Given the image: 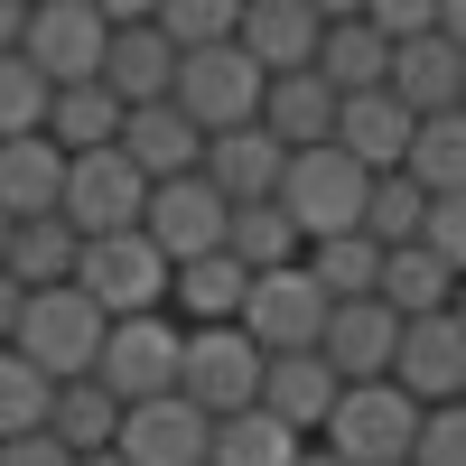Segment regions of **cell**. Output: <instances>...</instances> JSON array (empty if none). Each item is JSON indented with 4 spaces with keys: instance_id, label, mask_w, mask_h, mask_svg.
<instances>
[{
    "instance_id": "1",
    "label": "cell",
    "mask_w": 466,
    "mask_h": 466,
    "mask_svg": "<svg viewBox=\"0 0 466 466\" xmlns=\"http://www.w3.org/2000/svg\"><path fill=\"white\" fill-rule=\"evenodd\" d=\"M280 206L289 224L308 233V252L318 243H345V233H364V206H373V168L355 159V149H299L289 177H280Z\"/></svg>"
},
{
    "instance_id": "2",
    "label": "cell",
    "mask_w": 466,
    "mask_h": 466,
    "mask_svg": "<svg viewBox=\"0 0 466 466\" xmlns=\"http://www.w3.org/2000/svg\"><path fill=\"white\" fill-rule=\"evenodd\" d=\"M75 289H85L112 327H131V318H168V299H177V261L149 243V233H112V243H85Z\"/></svg>"
},
{
    "instance_id": "3",
    "label": "cell",
    "mask_w": 466,
    "mask_h": 466,
    "mask_svg": "<svg viewBox=\"0 0 466 466\" xmlns=\"http://www.w3.org/2000/svg\"><path fill=\"white\" fill-rule=\"evenodd\" d=\"M420 430H430V410H420L401 382H355V392L336 401V420H327L318 448H336L345 466H410L420 457Z\"/></svg>"
},
{
    "instance_id": "4",
    "label": "cell",
    "mask_w": 466,
    "mask_h": 466,
    "mask_svg": "<svg viewBox=\"0 0 466 466\" xmlns=\"http://www.w3.org/2000/svg\"><path fill=\"white\" fill-rule=\"evenodd\" d=\"M103 345H112V318H103L85 289H37V299H28L19 355L47 373V382H94V373H103Z\"/></svg>"
},
{
    "instance_id": "5",
    "label": "cell",
    "mask_w": 466,
    "mask_h": 466,
    "mask_svg": "<svg viewBox=\"0 0 466 466\" xmlns=\"http://www.w3.org/2000/svg\"><path fill=\"white\" fill-rule=\"evenodd\" d=\"M177 392L197 401L206 420H243L270 392V355L243 327H187V382H177Z\"/></svg>"
},
{
    "instance_id": "6",
    "label": "cell",
    "mask_w": 466,
    "mask_h": 466,
    "mask_svg": "<svg viewBox=\"0 0 466 466\" xmlns=\"http://www.w3.org/2000/svg\"><path fill=\"white\" fill-rule=\"evenodd\" d=\"M261 103H270V75L243 56V37H233V47H206V56H187V66H177V112H187V122H197L206 140L252 131V122H261Z\"/></svg>"
},
{
    "instance_id": "7",
    "label": "cell",
    "mask_w": 466,
    "mask_h": 466,
    "mask_svg": "<svg viewBox=\"0 0 466 466\" xmlns=\"http://www.w3.org/2000/svg\"><path fill=\"white\" fill-rule=\"evenodd\" d=\"M94 382H103L122 410L177 401V382H187V327H177V318H131V327H112L103 373H94Z\"/></svg>"
},
{
    "instance_id": "8",
    "label": "cell",
    "mask_w": 466,
    "mask_h": 466,
    "mask_svg": "<svg viewBox=\"0 0 466 466\" xmlns=\"http://www.w3.org/2000/svg\"><path fill=\"white\" fill-rule=\"evenodd\" d=\"M47 85H103L112 66V10H94V0H37L28 10V47H19Z\"/></svg>"
},
{
    "instance_id": "9",
    "label": "cell",
    "mask_w": 466,
    "mask_h": 466,
    "mask_svg": "<svg viewBox=\"0 0 466 466\" xmlns=\"http://www.w3.org/2000/svg\"><path fill=\"white\" fill-rule=\"evenodd\" d=\"M327 327H336V299L299 270H270V280H252V308H243V336L261 345L270 364L280 355H327Z\"/></svg>"
},
{
    "instance_id": "10",
    "label": "cell",
    "mask_w": 466,
    "mask_h": 466,
    "mask_svg": "<svg viewBox=\"0 0 466 466\" xmlns=\"http://www.w3.org/2000/svg\"><path fill=\"white\" fill-rule=\"evenodd\" d=\"M149 197H159V187L131 168V149H94V159H75V177H66V224L85 233V243H112V233L149 224Z\"/></svg>"
},
{
    "instance_id": "11",
    "label": "cell",
    "mask_w": 466,
    "mask_h": 466,
    "mask_svg": "<svg viewBox=\"0 0 466 466\" xmlns=\"http://www.w3.org/2000/svg\"><path fill=\"white\" fill-rule=\"evenodd\" d=\"M140 233L187 270V261H215V252L233 243V206L215 197V177H177V187L149 197V224H140Z\"/></svg>"
},
{
    "instance_id": "12",
    "label": "cell",
    "mask_w": 466,
    "mask_h": 466,
    "mask_svg": "<svg viewBox=\"0 0 466 466\" xmlns=\"http://www.w3.org/2000/svg\"><path fill=\"white\" fill-rule=\"evenodd\" d=\"M392 382H401L420 410H457L466 401V327H457V308H448V318H410L401 327Z\"/></svg>"
},
{
    "instance_id": "13",
    "label": "cell",
    "mask_w": 466,
    "mask_h": 466,
    "mask_svg": "<svg viewBox=\"0 0 466 466\" xmlns=\"http://www.w3.org/2000/svg\"><path fill=\"white\" fill-rule=\"evenodd\" d=\"M318 47H327V10H308V0H243V56L270 85L318 75Z\"/></svg>"
},
{
    "instance_id": "14",
    "label": "cell",
    "mask_w": 466,
    "mask_h": 466,
    "mask_svg": "<svg viewBox=\"0 0 466 466\" xmlns=\"http://www.w3.org/2000/svg\"><path fill=\"white\" fill-rule=\"evenodd\" d=\"M177 47L159 37V10L149 19H112V66H103V85L122 94L131 112H149V103H177Z\"/></svg>"
},
{
    "instance_id": "15",
    "label": "cell",
    "mask_w": 466,
    "mask_h": 466,
    "mask_svg": "<svg viewBox=\"0 0 466 466\" xmlns=\"http://www.w3.org/2000/svg\"><path fill=\"white\" fill-rule=\"evenodd\" d=\"M401 327H410V318H392L382 299L336 308V327H327V364H336L345 392H355V382H392V364H401Z\"/></svg>"
},
{
    "instance_id": "16",
    "label": "cell",
    "mask_w": 466,
    "mask_h": 466,
    "mask_svg": "<svg viewBox=\"0 0 466 466\" xmlns=\"http://www.w3.org/2000/svg\"><path fill=\"white\" fill-rule=\"evenodd\" d=\"M66 177H75V159L47 131H37V140H0V215H10V224L66 215Z\"/></svg>"
},
{
    "instance_id": "17",
    "label": "cell",
    "mask_w": 466,
    "mask_h": 466,
    "mask_svg": "<svg viewBox=\"0 0 466 466\" xmlns=\"http://www.w3.org/2000/svg\"><path fill=\"white\" fill-rule=\"evenodd\" d=\"M122 457L131 466H206L215 457V420L197 410V401H149V410H131L122 420Z\"/></svg>"
},
{
    "instance_id": "18",
    "label": "cell",
    "mask_w": 466,
    "mask_h": 466,
    "mask_svg": "<svg viewBox=\"0 0 466 466\" xmlns=\"http://www.w3.org/2000/svg\"><path fill=\"white\" fill-rule=\"evenodd\" d=\"M318 75H327L345 103H355V94H392V37L373 28V10H327Z\"/></svg>"
},
{
    "instance_id": "19",
    "label": "cell",
    "mask_w": 466,
    "mask_h": 466,
    "mask_svg": "<svg viewBox=\"0 0 466 466\" xmlns=\"http://www.w3.org/2000/svg\"><path fill=\"white\" fill-rule=\"evenodd\" d=\"M122 149H131V168H140L149 187H177V177H206V149H215V140L187 122L177 103H149V112H131Z\"/></svg>"
},
{
    "instance_id": "20",
    "label": "cell",
    "mask_w": 466,
    "mask_h": 466,
    "mask_svg": "<svg viewBox=\"0 0 466 466\" xmlns=\"http://www.w3.org/2000/svg\"><path fill=\"white\" fill-rule=\"evenodd\" d=\"M206 177H215V197H224V206H280L289 149L270 140L261 122H252V131H224V140L206 149Z\"/></svg>"
},
{
    "instance_id": "21",
    "label": "cell",
    "mask_w": 466,
    "mask_h": 466,
    "mask_svg": "<svg viewBox=\"0 0 466 466\" xmlns=\"http://www.w3.org/2000/svg\"><path fill=\"white\" fill-rule=\"evenodd\" d=\"M410 140H420V112L401 94H355L345 122H336V149H355L373 177H401L410 168Z\"/></svg>"
},
{
    "instance_id": "22",
    "label": "cell",
    "mask_w": 466,
    "mask_h": 466,
    "mask_svg": "<svg viewBox=\"0 0 466 466\" xmlns=\"http://www.w3.org/2000/svg\"><path fill=\"white\" fill-rule=\"evenodd\" d=\"M336 122H345V94L327 85V75H289V85H270V103H261V131L289 149H327L336 140Z\"/></svg>"
},
{
    "instance_id": "23",
    "label": "cell",
    "mask_w": 466,
    "mask_h": 466,
    "mask_svg": "<svg viewBox=\"0 0 466 466\" xmlns=\"http://www.w3.org/2000/svg\"><path fill=\"white\" fill-rule=\"evenodd\" d=\"M336 401H345V382H336V364H327V355H280V364H270L261 410H270V420H289L299 439H327Z\"/></svg>"
},
{
    "instance_id": "24",
    "label": "cell",
    "mask_w": 466,
    "mask_h": 466,
    "mask_svg": "<svg viewBox=\"0 0 466 466\" xmlns=\"http://www.w3.org/2000/svg\"><path fill=\"white\" fill-rule=\"evenodd\" d=\"M392 94L420 112V122H448V112H466V56L448 47V37L392 47Z\"/></svg>"
},
{
    "instance_id": "25",
    "label": "cell",
    "mask_w": 466,
    "mask_h": 466,
    "mask_svg": "<svg viewBox=\"0 0 466 466\" xmlns=\"http://www.w3.org/2000/svg\"><path fill=\"white\" fill-rule=\"evenodd\" d=\"M243 308H252V270L215 252V261H187L177 270V299H168V318L177 327H243Z\"/></svg>"
},
{
    "instance_id": "26",
    "label": "cell",
    "mask_w": 466,
    "mask_h": 466,
    "mask_svg": "<svg viewBox=\"0 0 466 466\" xmlns=\"http://www.w3.org/2000/svg\"><path fill=\"white\" fill-rule=\"evenodd\" d=\"M131 131V103L112 94V85H66L56 112H47V140L66 149V159H94V149H122Z\"/></svg>"
},
{
    "instance_id": "27",
    "label": "cell",
    "mask_w": 466,
    "mask_h": 466,
    "mask_svg": "<svg viewBox=\"0 0 466 466\" xmlns=\"http://www.w3.org/2000/svg\"><path fill=\"white\" fill-rule=\"evenodd\" d=\"M457 270L430 252V243H410V252H392V261H382V308H392V318H448V308H457Z\"/></svg>"
},
{
    "instance_id": "28",
    "label": "cell",
    "mask_w": 466,
    "mask_h": 466,
    "mask_svg": "<svg viewBox=\"0 0 466 466\" xmlns=\"http://www.w3.org/2000/svg\"><path fill=\"white\" fill-rule=\"evenodd\" d=\"M75 270H85V233H75L66 215L47 224H19V243H10V280L37 299V289H75Z\"/></svg>"
},
{
    "instance_id": "29",
    "label": "cell",
    "mask_w": 466,
    "mask_h": 466,
    "mask_svg": "<svg viewBox=\"0 0 466 466\" xmlns=\"http://www.w3.org/2000/svg\"><path fill=\"white\" fill-rule=\"evenodd\" d=\"M233 261L252 270V280H270V270H299L308 261V233L289 224V206H233Z\"/></svg>"
},
{
    "instance_id": "30",
    "label": "cell",
    "mask_w": 466,
    "mask_h": 466,
    "mask_svg": "<svg viewBox=\"0 0 466 466\" xmlns=\"http://www.w3.org/2000/svg\"><path fill=\"white\" fill-rule=\"evenodd\" d=\"M318 439H299L289 420H270V410H243V420H215V457L206 466H299Z\"/></svg>"
},
{
    "instance_id": "31",
    "label": "cell",
    "mask_w": 466,
    "mask_h": 466,
    "mask_svg": "<svg viewBox=\"0 0 466 466\" xmlns=\"http://www.w3.org/2000/svg\"><path fill=\"white\" fill-rule=\"evenodd\" d=\"M122 401H112L103 392V382H66V392H56V420H47V430L75 448V457H112V448H122Z\"/></svg>"
},
{
    "instance_id": "32",
    "label": "cell",
    "mask_w": 466,
    "mask_h": 466,
    "mask_svg": "<svg viewBox=\"0 0 466 466\" xmlns=\"http://www.w3.org/2000/svg\"><path fill=\"white\" fill-rule=\"evenodd\" d=\"M382 261H392V252H382L373 233H345V243L308 252V280H318L336 308H355V299H382Z\"/></svg>"
},
{
    "instance_id": "33",
    "label": "cell",
    "mask_w": 466,
    "mask_h": 466,
    "mask_svg": "<svg viewBox=\"0 0 466 466\" xmlns=\"http://www.w3.org/2000/svg\"><path fill=\"white\" fill-rule=\"evenodd\" d=\"M56 392H66V382H47V373L10 345V355H0V448L47 430V420H56Z\"/></svg>"
},
{
    "instance_id": "34",
    "label": "cell",
    "mask_w": 466,
    "mask_h": 466,
    "mask_svg": "<svg viewBox=\"0 0 466 466\" xmlns=\"http://www.w3.org/2000/svg\"><path fill=\"white\" fill-rule=\"evenodd\" d=\"M364 233H373L382 252H410V243H430V187H420V177H373Z\"/></svg>"
},
{
    "instance_id": "35",
    "label": "cell",
    "mask_w": 466,
    "mask_h": 466,
    "mask_svg": "<svg viewBox=\"0 0 466 466\" xmlns=\"http://www.w3.org/2000/svg\"><path fill=\"white\" fill-rule=\"evenodd\" d=\"M401 177L430 187V206H439V197H466V112H448V122H420Z\"/></svg>"
},
{
    "instance_id": "36",
    "label": "cell",
    "mask_w": 466,
    "mask_h": 466,
    "mask_svg": "<svg viewBox=\"0 0 466 466\" xmlns=\"http://www.w3.org/2000/svg\"><path fill=\"white\" fill-rule=\"evenodd\" d=\"M159 37H168L177 56L233 47V37H243V0H168V10H159Z\"/></svg>"
},
{
    "instance_id": "37",
    "label": "cell",
    "mask_w": 466,
    "mask_h": 466,
    "mask_svg": "<svg viewBox=\"0 0 466 466\" xmlns=\"http://www.w3.org/2000/svg\"><path fill=\"white\" fill-rule=\"evenodd\" d=\"M47 112H56V85L28 56H0V140H37Z\"/></svg>"
},
{
    "instance_id": "38",
    "label": "cell",
    "mask_w": 466,
    "mask_h": 466,
    "mask_svg": "<svg viewBox=\"0 0 466 466\" xmlns=\"http://www.w3.org/2000/svg\"><path fill=\"white\" fill-rule=\"evenodd\" d=\"M410 466H466V401L457 410H430V430H420V457Z\"/></svg>"
},
{
    "instance_id": "39",
    "label": "cell",
    "mask_w": 466,
    "mask_h": 466,
    "mask_svg": "<svg viewBox=\"0 0 466 466\" xmlns=\"http://www.w3.org/2000/svg\"><path fill=\"white\" fill-rule=\"evenodd\" d=\"M430 252L466 280V197H439V206H430Z\"/></svg>"
},
{
    "instance_id": "40",
    "label": "cell",
    "mask_w": 466,
    "mask_h": 466,
    "mask_svg": "<svg viewBox=\"0 0 466 466\" xmlns=\"http://www.w3.org/2000/svg\"><path fill=\"white\" fill-rule=\"evenodd\" d=\"M0 466H85V457H75L56 430H37V439H10V448H0Z\"/></svg>"
},
{
    "instance_id": "41",
    "label": "cell",
    "mask_w": 466,
    "mask_h": 466,
    "mask_svg": "<svg viewBox=\"0 0 466 466\" xmlns=\"http://www.w3.org/2000/svg\"><path fill=\"white\" fill-rule=\"evenodd\" d=\"M19 327H28V289L10 280V270H0V355L19 345Z\"/></svg>"
},
{
    "instance_id": "42",
    "label": "cell",
    "mask_w": 466,
    "mask_h": 466,
    "mask_svg": "<svg viewBox=\"0 0 466 466\" xmlns=\"http://www.w3.org/2000/svg\"><path fill=\"white\" fill-rule=\"evenodd\" d=\"M28 47V10H19V0H0V56H19Z\"/></svg>"
},
{
    "instance_id": "43",
    "label": "cell",
    "mask_w": 466,
    "mask_h": 466,
    "mask_svg": "<svg viewBox=\"0 0 466 466\" xmlns=\"http://www.w3.org/2000/svg\"><path fill=\"white\" fill-rule=\"evenodd\" d=\"M439 37H448V47L466 56V0H448V19H439Z\"/></svg>"
},
{
    "instance_id": "44",
    "label": "cell",
    "mask_w": 466,
    "mask_h": 466,
    "mask_svg": "<svg viewBox=\"0 0 466 466\" xmlns=\"http://www.w3.org/2000/svg\"><path fill=\"white\" fill-rule=\"evenodd\" d=\"M10 243H19V224H10V215H0V270H10Z\"/></svg>"
},
{
    "instance_id": "45",
    "label": "cell",
    "mask_w": 466,
    "mask_h": 466,
    "mask_svg": "<svg viewBox=\"0 0 466 466\" xmlns=\"http://www.w3.org/2000/svg\"><path fill=\"white\" fill-rule=\"evenodd\" d=\"M299 466H345V457H336V448H308V457H299Z\"/></svg>"
},
{
    "instance_id": "46",
    "label": "cell",
    "mask_w": 466,
    "mask_h": 466,
    "mask_svg": "<svg viewBox=\"0 0 466 466\" xmlns=\"http://www.w3.org/2000/svg\"><path fill=\"white\" fill-rule=\"evenodd\" d=\"M85 466H131V457H122V448H112V457H85Z\"/></svg>"
},
{
    "instance_id": "47",
    "label": "cell",
    "mask_w": 466,
    "mask_h": 466,
    "mask_svg": "<svg viewBox=\"0 0 466 466\" xmlns=\"http://www.w3.org/2000/svg\"><path fill=\"white\" fill-rule=\"evenodd\" d=\"M457 327H466V289H457Z\"/></svg>"
}]
</instances>
